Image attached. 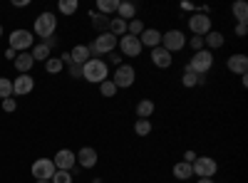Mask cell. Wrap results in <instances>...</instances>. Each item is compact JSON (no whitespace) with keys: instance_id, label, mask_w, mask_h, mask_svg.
<instances>
[{"instance_id":"obj_1","label":"cell","mask_w":248,"mask_h":183,"mask_svg":"<svg viewBox=\"0 0 248 183\" xmlns=\"http://www.w3.org/2000/svg\"><path fill=\"white\" fill-rule=\"evenodd\" d=\"M82 79H87L90 84H102L105 79H109V65L99 57H92L82 65Z\"/></svg>"},{"instance_id":"obj_2","label":"cell","mask_w":248,"mask_h":183,"mask_svg":"<svg viewBox=\"0 0 248 183\" xmlns=\"http://www.w3.org/2000/svg\"><path fill=\"white\" fill-rule=\"evenodd\" d=\"M211 67H214V52H209V50L203 47V50H199V52L191 55L189 65H186L184 70H189V72L203 77V74H209V72H211Z\"/></svg>"},{"instance_id":"obj_3","label":"cell","mask_w":248,"mask_h":183,"mask_svg":"<svg viewBox=\"0 0 248 183\" xmlns=\"http://www.w3.org/2000/svg\"><path fill=\"white\" fill-rule=\"evenodd\" d=\"M117 42H119V37H114L112 32H102V35H97V37L92 40L87 47H90V55H92V57H102V55L114 52Z\"/></svg>"},{"instance_id":"obj_4","label":"cell","mask_w":248,"mask_h":183,"mask_svg":"<svg viewBox=\"0 0 248 183\" xmlns=\"http://www.w3.org/2000/svg\"><path fill=\"white\" fill-rule=\"evenodd\" d=\"M55 30H57V17H55V13H40V15L35 17V35H37L40 40L52 37Z\"/></svg>"},{"instance_id":"obj_5","label":"cell","mask_w":248,"mask_h":183,"mask_svg":"<svg viewBox=\"0 0 248 183\" xmlns=\"http://www.w3.org/2000/svg\"><path fill=\"white\" fill-rule=\"evenodd\" d=\"M112 82H114L117 89H129V87H134V82H137V70H134L132 65H124V62H122V65L114 70Z\"/></svg>"},{"instance_id":"obj_6","label":"cell","mask_w":248,"mask_h":183,"mask_svg":"<svg viewBox=\"0 0 248 183\" xmlns=\"http://www.w3.org/2000/svg\"><path fill=\"white\" fill-rule=\"evenodd\" d=\"M32 45H35V35L30 30H13L10 32V50H15L17 55L32 50Z\"/></svg>"},{"instance_id":"obj_7","label":"cell","mask_w":248,"mask_h":183,"mask_svg":"<svg viewBox=\"0 0 248 183\" xmlns=\"http://www.w3.org/2000/svg\"><path fill=\"white\" fill-rule=\"evenodd\" d=\"M191 169H194V176H199V178H214L218 173V164L211 156H196Z\"/></svg>"},{"instance_id":"obj_8","label":"cell","mask_w":248,"mask_h":183,"mask_svg":"<svg viewBox=\"0 0 248 183\" xmlns=\"http://www.w3.org/2000/svg\"><path fill=\"white\" fill-rule=\"evenodd\" d=\"M161 47L167 52H181L186 47V35L181 30H169V32H161Z\"/></svg>"},{"instance_id":"obj_9","label":"cell","mask_w":248,"mask_h":183,"mask_svg":"<svg viewBox=\"0 0 248 183\" xmlns=\"http://www.w3.org/2000/svg\"><path fill=\"white\" fill-rule=\"evenodd\" d=\"M117 47H119V55L122 57H129V59H137L141 55V50H144L141 42H139V37H132V35H122Z\"/></svg>"},{"instance_id":"obj_10","label":"cell","mask_w":248,"mask_h":183,"mask_svg":"<svg viewBox=\"0 0 248 183\" xmlns=\"http://www.w3.org/2000/svg\"><path fill=\"white\" fill-rule=\"evenodd\" d=\"M189 30H191V35H199V37H203V35H209L211 30H214V23H211V17L209 15H201V13H194L189 20Z\"/></svg>"},{"instance_id":"obj_11","label":"cell","mask_w":248,"mask_h":183,"mask_svg":"<svg viewBox=\"0 0 248 183\" xmlns=\"http://www.w3.org/2000/svg\"><path fill=\"white\" fill-rule=\"evenodd\" d=\"M30 171H32V178H37V181H52L57 169L52 164V158H37Z\"/></svg>"},{"instance_id":"obj_12","label":"cell","mask_w":248,"mask_h":183,"mask_svg":"<svg viewBox=\"0 0 248 183\" xmlns=\"http://www.w3.org/2000/svg\"><path fill=\"white\" fill-rule=\"evenodd\" d=\"M52 164H55L57 171H72L75 164H77V156H75V151H70V149H60V151L55 154Z\"/></svg>"},{"instance_id":"obj_13","label":"cell","mask_w":248,"mask_h":183,"mask_svg":"<svg viewBox=\"0 0 248 183\" xmlns=\"http://www.w3.org/2000/svg\"><path fill=\"white\" fill-rule=\"evenodd\" d=\"M226 70L229 72H233V74H248V57L243 55V52H236V55H231L229 59H226Z\"/></svg>"},{"instance_id":"obj_14","label":"cell","mask_w":248,"mask_h":183,"mask_svg":"<svg viewBox=\"0 0 248 183\" xmlns=\"http://www.w3.org/2000/svg\"><path fill=\"white\" fill-rule=\"evenodd\" d=\"M149 59H152V65H154V67H159V70H169V67L174 65V55H171V52H167L164 47H154Z\"/></svg>"},{"instance_id":"obj_15","label":"cell","mask_w":248,"mask_h":183,"mask_svg":"<svg viewBox=\"0 0 248 183\" xmlns=\"http://www.w3.org/2000/svg\"><path fill=\"white\" fill-rule=\"evenodd\" d=\"M75 156H77V164H79L82 169H94V166H97V161H99L97 149H92V146H82Z\"/></svg>"},{"instance_id":"obj_16","label":"cell","mask_w":248,"mask_h":183,"mask_svg":"<svg viewBox=\"0 0 248 183\" xmlns=\"http://www.w3.org/2000/svg\"><path fill=\"white\" fill-rule=\"evenodd\" d=\"M32 89H35V79H32L30 74L15 77V82H13V94H15V97H25V94H30Z\"/></svg>"},{"instance_id":"obj_17","label":"cell","mask_w":248,"mask_h":183,"mask_svg":"<svg viewBox=\"0 0 248 183\" xmlns=\"http://www.w3.org/2000/svg\"><path fill=\"white\" fill-rule=\"evenodd\" d=\"M139 42H141V47H149V50L161 47V32L156 28H144V32L139 35Z\"/></svg>"},{"instance_id":"obj_18","label":"cell","mask_w":248,"mask_h":183,"mask_svg":"<svg viewBox=\"0 0 248 183\" xmlns=\"http://www.w3.org/2000/svg\"><path fill=\"white\" fill-rule=\"evenodd\" d=\"M223 42H226V37H223V32H218V30H211L209 35H203V47L209 50V52L223 47Z\"/></svg>"},{"instance_id":"obj_19","label":"cell","mask_w":248,"mask_h":183,"mask_svg":"<svg viewBox=\"0 0 248 183\" xmlns=\"http://www.w3.org/2000/svg\"><path fill=\"white\" fill-rule=\"evenodd\" d=\"M70 59H72V65H85L87 59H92V55H90V47L87 45H75L72 50H70Z\"/></svg>"},{"instance_id":"obj_20","label":"cell","mask_w":248,"mask_h":183,"mask_svg":"<svg viewBox=\"0 0 248 183\" xmlns=\"http://www.w3.org/2000/svg\"><path fill=\"white\" fill-rule=\"evenodd\" d=\"M13 62H15V70H17L20 74H28V72L35 67V59H32L30 52H20V55L13 59Z\"/></svg>"},{"instance_id":"obj_21","label":"cell","mask_w":248,"mask_h":183,"mask_svg":"<svg viewBox=\"0 0 248 183\" xmlns=\"http://www.w3.org/2000/svg\"><path fill=\"white\" fill-rule=\"evenodd\" d=\"M117 17H119V20H124V23L134 20V17H137V5H134V3H129V0H119Z\"/></svg>"},{"instance_id":"obj_22","label":"cell","mask_w":248,"mask_h":183,"mask_svg":"<svg viewBox=\"0 0 248 183\" xmlns=\"http://www.w3.org/2000/svg\"><path fill=\"white\" fill-rule=\"evenodd\" d=\"M90 20H92V28L97 30V35H102V32H109V17H107V15L90 10Z\"/></svg>"},{"instance_id":"obj_23","label":"cell","mask_w":248,"mask_h":183,"mask_svg":"<svg viewBox=\"0 0 248 183\" xmlns=\"http://www.w3.org/2000/svg\"><path fill=\"white\" fill-rule=\"evenodd\" d=\"M171 173H174V178H179V181H189V178L194 176V169H191V164H186V161H179V164H174Z\"/></svg>"},{"instance_id":"obj_24","label":"cell","mask_w":248,"mask_h":183,"mask_svg":"<svg viewBox=\"0 0 248 183\" xmlns=\"http://www.w3.org/2000/svg\"><path fill=\"white\" fill-rule=\"evenodd\" d=\"M50 47L45 45V42H37V45H32V50H30V55H32V59L35 62H47L50 59Z\"/></svg>"},{"instance_id":"obj_25","label":"cell","mask_w":248,"mask_h":183,"mask_svg":"<svg viewBox=\"0 0 248 183\" xmlns=\"http://www.w3.org/2000/svg\"><path fill=\"white\" fill-rule=\"evenodd\" d=\"M117 8H119V0H97V13L102 15H117Z\"/></svg>"},{"instance_id":"obj_26","label":"cell","mask_w":248,"mask_h":183,"mask_svg":"<svg viewBox=\"0 0 248 183\" xmlns=\"http://www.w3.org/2000/svg\"><path fill=\"white\" fill-rule=\"evenodd\" d=\"M233 17L238 20V23H248V3H243V0H236L233 8H231Z\"/></svg>"},{"instance_id":"obj_27","label":"cell","mask_w":248,"mask_h":183,"mask_svg":"<svg viewBox=\"0 0 248 183\" xmlns=\"http://www.w3.org/2000/svg\"><path fill=\"white\" fill-rule=\"evenodd\" d=\"M152 114H154V101L152 99H141L137 104V116L139 119H149Z\"/></svg>"},{"instance_id":"obj_28","label":"cell","mask_w":248,"mask_h":183,"mask_svg":"<svg viewBox=\"0 0 248 183\" xmlns=\"http://www.w3.org/2000/svg\"><path fill=\"white\" fill-rule=\"evenodd\" d=\"M181 84L184 87H199V84H203V77H199V74H194V72H189V70H184V74H181Z\"/></svg>"},{"instance_id":"obj_29","label":"cell","mask_w":248,"mask_h":183,"mask_svg":"<svg viewBox=\"0 0 248 183\" xmlns=\"http://www.w3.org/2000/svg\"><path fill=\"white\" fill-rule=\"evenodd\" d=\"M109 32H112L114 37L127 35V23H124V20H119L117 15H114V17H109Z\"/></svg>"},{"instance_id":"obj_30","label":"cell","mask_w":248,"mask_h":183,"mask_svg":"<svg viewBox=\"0 0 248 183\" xmlns=\"http://www.w3.org/2000/svg\"><path fill=\"white\" fill-rule=\"evenodd\" d=\"M57 10H60L62 15H75V13L79 10V3H77V0H60Z\"/></svg>"},{"instance_id":"obj_31","label":"cell","mask_w":248,"mask_h":183,"mask_svg":"<svg viewBox=\"0 0 248 183\" xmlns=\"http://www.w3.org/2000/svg\"><path fill=\"white\" fill-rule=\"evenodd\" d=\"M134 134L137 136H149L152 134V121L149 119H137L134 121Z\"/></svg>"},{"instance_id":"obj_32","label":"cell","mask_w":248,"mask_h":183,"mask_svg":"<svg viewBox=\"0 0 248 183\" xmlns=\"http://www.w3.org/2000/svg\"><path fill=\"white\" fill-rule=\"evenodd\" d=\"M117 87H114V82H112V79H105V82H102L99 84V94L102 97H105V99H112V97H117Z\"/></svg>"},{"instance_id":"obj_33","label":"cell","mask_w":248,"mask_h":183,"mask_svg":"<svg viewBox=\"0 0 248 183\" xmlns=\"http://www.w3.org/2000/svg\"><path fill=\"white\" fill-rule=\"evenodd\" d=\"M45 70H47V74H60L62 70H65V65H62L60 57H50L45 62Z\"/></svg>"},{"instance_id":"obj_34","label":"cell","mask_w":248,"mask_h":183,"mask_svg":"<svg viewBox=\"0 0 248 183\" xmlns=\"http://www.w3.org/2000/svg\"><path fill=\"white\" fill-rule=\"evenodd\" d=\"M13 97V79L0 77V99H10Z\"/></svg>"},{"instance_id":"obj_35","label":"cell","mask_w":248,"mask_h":183,"mask_svg":"<svg viewBox=\"0 0 248 183\" xmlns=\"http://www.w3.org/2000/svg\"><path fill=\"white\" fill-rule=\"evenodd\" d=\"M144 32V23H141V20H129V23H127V35H132V37H139Z\"/></svg>"},{"instance_id":"obj_36","label":"cell","mask_w":248,"mask_h":183,"mask_svg":"<svg viewBox=\"0 0 248 183\" xmlns=\"http://www.w3.org/2000/svg\"><path fill=\"white\" fill-rule=\"evenodd\" d=\"M72 181H75V178H72L70 171H55V176H52L50 183H72Z\"/></svg>"},{"instance_id":"obj_37","label":"cell","mask_w":248,"mask_h":183,"mask_svg":"<svg viewBox=\"0 0 248 183\" xmlns=\"http://www.w3.org/2000/svg\"><path fill=\"white\" fill-rule=\"evenodd\" d=\"M186 45H189L194 52H199V50H203V37H199V35H194L191 40H186Z\"/></svg>"},{"instance_id":"obj_38","label":"cell","mask_w":248,"mask_h":183,"mask_svg":"<svg viewBox=\"0 0 248 183\" xmlns=\"http://www.w3.org/2000/svg\"><path fill=\"white\" fill-rule=\"evenodd\" d=\"M15 109H17V101H15L13 97H10V99H3V112L10 114V112H15Z\"/></svg>"},{"instance_id":"obj_39","label":"cell","mask_w":248,"mask_h":183,"mask_svg":"<svg viewBox=\"0 0 248 183\" xmlns=\"http://www.w3.org/2000/svg\"><path fill=\"white\" fill-rule=\"evenodd\" d=\"M107 59H109L112 65H117V67L122 65V55H119V52H109V55H107Z\"/></svg>"},{"instance_id":"obj_40","label":"cell","mask_w":248,"mask_h":183,"mask_svg":"<svg viewBox=\"0 0 248 183\" xmlns=\"http://www.w3.org/2000/svg\"><path fill=\"white\" fill-rule=\"evenodd\" d=\"M246 32H248V23H236V35L246 37Z\"/></svg>"},{"instance_id":"obj_41","label":"cell","mask_w":248,"mask_h":183,"mask_svg":"<svg viewBox=\"0 0 248 183\" xmlns=\"http://www.w3.org/2000/svg\"><path fill=\"white\" fill-rule=\"evenodd\" d=\"M67 70H70V77H72V79H77V77H82V67H79V65H70Z\"/></svg>"},{"instance_id":"obj_42","label":"cell","mask_w":248,"mask_h":183,"mask_svg":"<svg viewBox=\"0 0 248 183\" xmlns=\"http://www.w3.org/2000/svg\"><path fill=\"white\" fill-rule=\"evenodd\" d=\"M181 161H186V164H194L196 154H194V151H184V158H181Z\"/></svg>"},{"instance_id":"obj_43","label":"cell","mask_w":248,"mask_h":183,"mask_svg":"<svg viewBox=\"0 0 248 183\" xmlns=\"http://www.w3.org/2000/svg\"><path fill=\"white\" fill-rule=\"evenodd\" d=\"M28 3H30V0H13L15 8H28Z\"/></svg>"},{"instance_id":"obj_44","label":"cell","mask_w":248,"mask_h":183,"mask_svg":"<svg viewBox=\"0 0 248 183\" xmlns=\"http://www.w3.org/2000/svg\"><path fill=\"white\" fill-rule=\"evenodd\" d=\"M45 45H47V47L52 50V47L57 45V37H55V35H52V37H47V40H45Z\"/></svg>"},{"instance_id":"obj_45","label":"cell","mask_w":248,"mask_h":183,"mask_svg":"<svg viewBox=\"0 0 248 183\" xmlns=\"http://www.w3.org/2000/svg\"><path fill=\"white\" fill-rule=\"evenodd\" d=\"M5 57H8V59H15V57H17V52H15V50H10V47H8V50H5Z\"/></svg>"},{"instance_id":"obj_46","label":"cell","mask_w":248,"mask_h":183,"mask_svg":"<svg viewBox=\"0 0 248 183\" xmlns=\"http://www.w3.org/2000/svg\"><path fill=\"white\" fill-rule=\"evenodd\" d=\"M181 8H184V10H189V13H196V8H194L191 3H181Z\"/></svg>"},{"instance_id":"obj_47","label":"cell","mask_w":248,"mask_h":183,"mask_svg":"<svg viewBox=\"0 0 248 183\" xmlns=\"http://www.w3.org/2000/svg\"><path fill=\"white\" fill-rule=\"evenodd\" d=\"M196 183H214V178H199Z\"/></svg>"},{"instance_id":"obj_48","label":"cell","mask_w":248,"mask_h":183,"mask_svg":"<svg viewBox=\"0 0 248 183\" xmlns=\"http://www.w3.org/2000/svg\"><path fill=\"white\" fill-rule=\"evenodd\" d=\"M35 183H50V181H35Z\"/></svg>"},{"instance_id":"obj_49","label":"cell","mask_w":248,"mask_h":183,"mask_svg":"<svg viewBox=\"0 0 248 183\" xmlns=\"http://www.w3.org/2000/svg\"><path fill=\"white\" fill-rule=\"evenodd\" d=\"M0 37H3V25H0Z\"/></svg>"}]
</instances>
